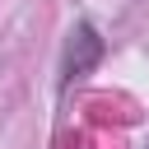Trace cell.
<instances>
[{
  "instance_id": "obj_1",
  "label": "cell",
  "mask_w": 149,
  "mask_h": 149,
  "mask_svg": "<svg viewBox=\"0 0 149 149\" xmlns=\"http://www.w3.org/2000/svg\"><path fill=\"white\" fill-rule=\"evenodd\" d=\"M102 61V37L93 23H74L70 42H65V61H61V84H74L79 74H88Z\"/></svg>"
}]
</instances>
